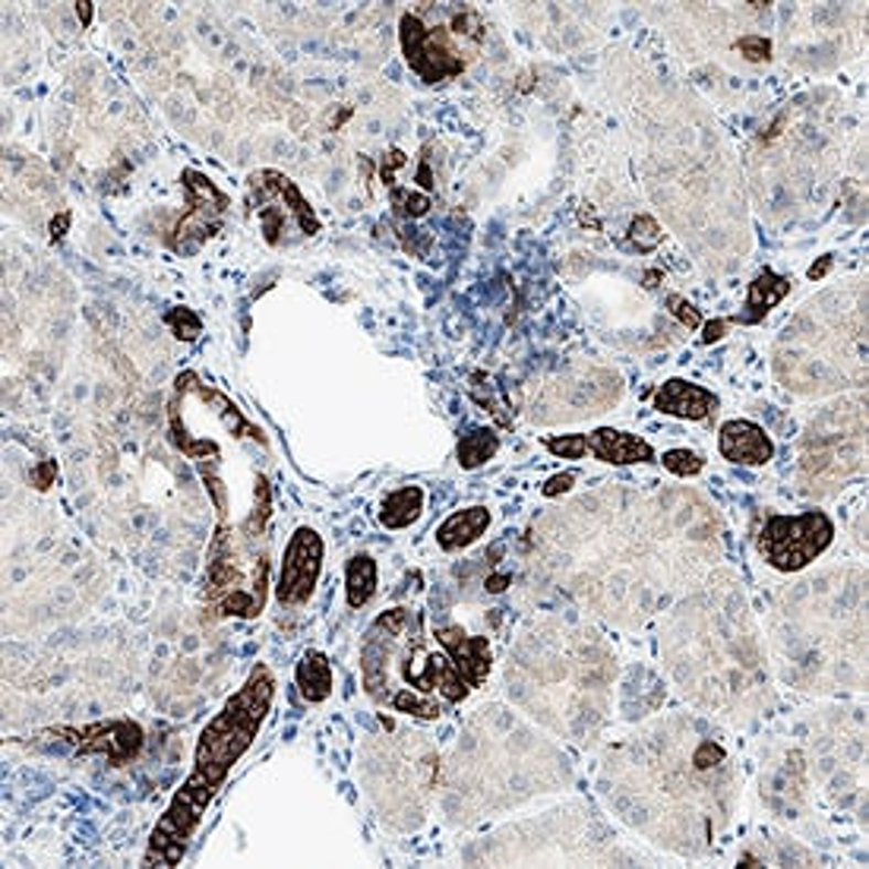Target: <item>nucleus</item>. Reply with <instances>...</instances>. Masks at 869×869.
I'll return each instance as SVG.
<instances>
[{"label":"nucleus","instance_id":"obj_1","mask_svg":"<svg viewBox=\"0 0 869 869\" xmlns=\"http://www.w3.org/2000/svg\"><path fill=\"white\" fill-rule=\"evenodd\" d=\"M361 674L371 699L421 721H437L443 715L433 693L447 702H465L471 693L469 680L455 670L449 655L430 648L421 613L408 608L376 616L361 648Z\"/></svg>","mask_w":869,"mask_h":869},{"label":"nucleus","instance_id":"obj_2","mask_svg":"<svg viewBox=\"0 0 869 869\" xmlns=\"http://www.w3.org/2000/svg\"><path fill=\"white\" fill-rule=\"evenodd\" d=\"M276 696V680L266 664H257L250 670L247 683L225 702V708L212 718L206 730L200 733L196 755H193V772L206 777L210 784L222 787L237 759L250 750L254 737L262 728L269 705Z\"/></svg>","mask_w":869,"mask_h":869},{"label":"nucleus","instance_id":"obj_3","mask_svg":"<svg viewBox=\"0 0 869 869\" xmlns=\"http://www.w3.org/2000/svg\"><path fill=\"white\" fill-rule=\"evenodd\" d=\"M832 538L835 525L819 509L800 516H772L759 532V554L777 572H797L825 554Z\"/></svg>","mask_w":869,"mask_h":869},{"label":"nucleus","instance_id":"obj_4","mask_svg":"<svg viewBox=\"0 0 869 869\" xmlns=\"http://www.w3.org/2000/svg\"><path fill=\"white\" fill-rule=\"evenodd\" d=\"M215 791L218 787L210 784L206 777L196 775V772L184 781V787L174 794L165 816L159 819L155 832H152L149 850L142 857L146 867H178L181 863L187 841L193 838V832L200 828V823H203V813L210 809Z\"/></svg>","mask_w":869,"mask_h":869},{"label":"nucleus","instance_id":"obj_5","mask_svg":"<svg viewBox=\"0 0 869 869\" xmlns=\"http://www.w3.org/2000/svg\"><path fill=\"white\" fill-rule=\"evenodd\" d=\"M399 39L408 67L418 73L427 86H440L447 79H455L469 67V57L462 51V42L452 35V29L427 25L421 13H401Z\"/></svg>","mask_w":869,"mask_h":869},{"label":"nucleus","instance_id":"obj_6","mask_svg":"<svg viewBox=\"0 0 869 869\" xmlns=\"http://www.w3.org/2000/svg\"><path fill=\"white\" fill-rule=\"evenodd\" d=\"M250 187L259 196V225L269 244H279L282 232L294 222L301 235H317L320 232V218L313 215L310 203L301 196V190L294 187L285 174L279 171H259L254 174Z\"/></svg>","mask_w":869,"mask_h":869},{"label":"nucleus","instance_id":"obj_7","mask_svg":"<svg viewBox=\"0 0 869 869\" xmlns=\"http://www.w3.org/2000/svg\"><path fill=\"white\" fill-rule=\"evenodd\" d=\"M184 187H187L190 210L178 222V228L171 235V247L178 254H196L218 232V222L228 210V196L200 171H184Z\"/></svg>","mask_w":869,"mask_h":869},{"label":"nucleus","instance_id":"obj_8","mask_svg":"<svg viewBox=\"0 0 869 869\" xmlns=\"http://www.w3.org/2000/svg\"><path fill=\"white\" fill-rule=\"evenodd\" d=\"M320 569H323V540L313 528H298L288 547H285L282 557V576H279V601L288 608H301L310 601L317 579H320Z\"/></svg>","mask_w":869,"mask_h":869},{"label":"nucleus","instance_id":"obj_9","mask_svg":"<svg viewBox=\"0 0 869 869\" xmlns=\"http://www.w3.org/2000/svg\"><path fill=\"white\" fill-rule=\"evenodd\" d=\"M54 733L57 737H71L73 743L79 747V752H86V755H108L111 765H124V762H130L142 750V728L133 725V721H127V718L89 725L83 730L61 728Z\"/></svg>","mask_w":869,"mask_h":869},{"label":"nucleus","instance_id":"obj_10","mask_svg":"<svg viewBox=\"0 0 869 869\" xmlns=\"http://www.w3.org/2000/svg\"><path fill=\"white\" fill-rule=\"evenodd\" d=\"M437 642L443 645L455 670L469 680V686H481L491 674V642L484 635H469L462 626H440Z\"/></svg>","mask_w":869,"mask_h":869},{"label":"nucleus","instance_id":"obj_11","mask_svg":"<svg viewBox=\"0 0 869 869\" xmlns=\"http://www.w3.org/2000/svg\"><path fill=\"white\" fill-rule=\"evenodd\" d=\"M718 449L721 455L733 462V465H765L772 462L775 447H772V437L752 421H725L718 430Z\"/></svg>","mask_w":869,"mask_h":869},{"label":"nucleus","instance_id":"obj_12","mask_svg":"<svg viewBox=\"0 0 869 869\" xmlns=\"http://www.w3.org/2000/svg\"><path fill=\"white\" fill-rule=\"evenodd\" d=\"M652 405L661 415L683 418V421H705L711 411H718V396L708 393L705 386H696L689 379H667L658 393L652 396Z\"/></svg>","mask_w":869,"mask_h":869},{"label":"nucleus","instance_id":"obj_13","mask_svg":"<svg viewBox=\"0 0 869 869\" xmlns=\"http://www.w3.org/2000/svg\"><path fill=\"white\" fill-rule=\"evenodd\" d=\"M586 449L588 455H594L598 462H608V465H645V462H655L652 443H645L642 437H633V433L613 430V427H601L594 433H586Z\"/></svg>","mask_w":869,"mask_h":869},{"label":"nucleus","instance_id":"obj_14","mask_svg":"<svg viewBox=\"0 0 869 869\" xmlns=\"http://www.w3.org/2000/svg\"><path fill=\"white\" fill-rule=\"evenodd\" d=\"M791 291V282L775 276L772 269L759 272L755 282L750 285V294H747V304H743V313H737L730 323H743V326H752V323H762L769 317V310H775Z\"/></svg>","mask_w":869,"mask_h":869},{"label":"nucleus","instance_id":"obj_15","mask_svg":"<svg viewBox=\"0 0 869 869\" xmlns=\"http://www.w3.org/2000/svg\"><path fill=\"white\" fill-rule=\"evenodd\" d=\"M487 528H491V509L487 506H469L462 513H452L437 528V544L452 554V550H462V547L474 544Z\"/></svg>","mask_w":869,"mask_h":869},{"label":"nucleus","instance_id":"obj_16","mask_svg":"<svg viewBox=\"0 0 869 869\" xmlns=\"http://www.w3.org/2000/svg\"><path fill=\"white\" fill-rule=\"evenodd\" d=\"M298 689L307 702H323L332 693V664L323 652H307L298 670H294Z\"/></svg>","mask_w":869,"mask_h":869},{"label":"nucleus","instance_id":"obj_17","mask_svg":"<svg viewBox=\"0 0 869 869\" xmlns=\"http://www.w3.org/2000/svg\"><path fill=\"white\" fill-rule=\"evenodd\" d=\"M423 513V491L421 487H399L393 494H386L383 506H379V522L393 532L408 528L411 522H418Z\"/></svg>","mask_w":869,"mask_h":869},{"label":"nucleus","instance_id":"obj_18","mask_svg":"<svg viewBox=\"0 0 869 869\" xmlns=\"http://www.w3.org/2000/svg\"><path fill=\"white\" fill-rule=\"evenodd\" d=\"M376 594V564L367 554H357L345 566V598H348V608L361 611L364 604H371V598Z\"/></svg>","mask_w":869,"mask_h":869},{"label":"nucleus","instance_id":"obj_19","mask_svg":"<svg viewBox=\"0 0 869 869\" xmlns=\"http://www.w3.org/2000/svg\"><path fill=\"white\" fill-rule=\"evenodd\" d=\"M496 449H500V437H496V430H491V427H478V430H471V433H465L462 440H459V449H455V455H459V465L462 469H481L484 462H491L496 455Z\"/></svg>","mask_w":869,"mask_h":869},{"label":"nucleus","instance_id":"obj_20","mask_svg":"<svg viewBox=\"0 0 869 869\" xmlns=\"http://www.w3.org/2000/svg\"><path fill=\"white\" fill-rule=\"evenodd\" d=\"M168 330L174 332V339H181V342H193V339H200L203 335V323H200V317L193 313V310H187V307H174L171 313L165 317Z\"/></svg>","mask_w":869,"mask_h":869},{"label":"nucleus","instance_id":"obj_21","mask_svg":"<svg viewBox=\"0 0 869 869\" xmlns=\"http://www.w3.org/2000/svg\"><path fill=\"white\" fill-rule=\"evenodd\" d=\"M630 240H633L642 254H648V250H655L661 240H664V235H661L658 222H655L652 215H639V218H633V225H630Z\"/></svg>","mask_w":869,"mask_h":869},{"label":"nucleus","instance_id":"obj_22","mask_svg":"<svg viewBox=\"0 0 869 869\" xmlns=\"http://www.w3.org/2000/svg\"><path fill=\"white\" fill-rule=\"evenodd\" d=\"M661 462H664V469L670 471V474H680V478L699 474V471L705 469L702 455H696V452H689V449H670V452L661 455Z\"/></svg>","mask_w":869,"mask_h":869},{"label":"nucleus","instance_id":"obj_23","mask_svg":"<svg viewBox=\"0 0 869 869\" xmlns=\"http://www.w3.org/2000/svg\"><path fill=\"white\" fill-rule=\"evenodd\" d=\"M544 447L557 459H586V433H569V437H547Z\"/></svg>","mask_w":869,"mask_h":869},{"label":"nucleus","instance_id":"obj_24","mask_svg":"<svg viewBox=\"0 0 869 869\" xmlns=\"http://www.w3.org/2000/svg\"><path fill=\"white\" fill-rule=\"evenodd\" d=\"M393 210H399V215H405V218H421L423 212L430 210V196L393 187Z\"/></svg>","mask_w":869,"mask_h":869},{"label":"nucleus","instance_id":"obj_25","mask_svg":"<svg viewBox=\"0 0 869 869\" xmlns=\"http://www.w3.org/2000/svg\"><path fill=\"white\" fill-rule=\"evenodd\" d=\"M737 51H740L747 61H752V64H762V61H769V54H772V42L762 39V35H743V39L737 42Z\"/></svg>","mask_w":869,"mask_h":869},{"label":"nucleus","instance_id":"obj_26","mask_svg":"<svg viewBox=\"0 0 869 869\" xmlns=\"http://www.w3.org/2000/svg\"><path fill=\"white\" fill-rule=\"evenodd\" d=\"M667 307L674 310V317L680 320L683 326H689V330H699V326H702V313L689 304V301H683L680 294H670V298H667Z\"/></svg>","mask_w":869,"mask_h":869},{"label":"nucleus","instance_id":"obj_27","mask_svg":"<svg viewBox=\"0 0 869 869\" xmlns=\"http://www.w3.org/2000/svg\"><path fill=\"white\" fill-rule=\"evenodd\" d=\"M572 484H576V474H569V471H566V474H554L550 481H544L540 494L550 496V500H554V496H560V494H566V491H572Z\"/></svg>","mask_w":869,"mask_h":869},{"label":"nucleus","instance_id":"obj_28","mask_svg":"<svg viewBox=\"0 0 869 869\" xmlns=\"http://www.w3.org/2000/svg\"><path fill=\"white\" fill-rule=\"evenodd\" d=\"M54 478H57V465H54V462H42V469L35 471V487H39V491H47Z\"/></svg>","mask_w":869,"mask_h":869},{"label":"nucleus","instance_id":"obj_29","mask_svg":"<svg viewBox=\"0 0 869 869\" xmlns=\"http://www.w3.org/2000/svg\"><path fill=\"white\" fill-rule=\"evenodd\" d=\"M67 228H71V212L54 215V218H51V240H61V237L67 235Z\"/></svg>","mask_w":869,"mask_h":869},{"label":"nucleus","instance_id":"obj_30","mask_svg":"<svg viewBox=\"0 0 869 869\" xmlns=\"http://www.w3.org/2000/svg\"><path fill=\"white\" fill-rule=\"evenodd\" d=\"M728 326H730V320H715V323H708V326H705V335H702L705 345L718 342V339L725 335V330H728Z\"/></svg>","mask_w":869,"mask_h":869},{"label":"nucleus","instance_id":"obj_31","mask_svg":"<svg viewBox=\"0 0 869 869\" xmlns=\"http://www.w3.org/2000/svg\"><path fill=\"white\" fill-rule=\"evenodd\" d=\"M93 7L95 3H89V0H79V3H76V17H79V23L83 25L93 23Z\"/></svg>","mask_w":869,"mask_h":869},{"label":"nucleus","instance_id":"obj_32","mask_svg":"<svg viewBox=\"0 0 869 869\" xmlns=\"http://www.w3.org/2000/svg\"><path fill=\"white\" fill-rule=\"evenodd\" d=\"M828 266H832V259L823 257V262H819V266H813V269H809V279H813V282H816V279H823L825 272H828Z\"/></svg>","mask_w":869,"mask_h":869},{"label":"nucleus","instance_id":"obj_33","mask_svg":"<svg viewBox=\"0 0 869 869\" xmlns=\"http://www.w3.org/2000/svg\"><path fill=\"white\" fill-rule=\"evenodd\" d=\"M506 582H509L506 576H494V579L487 582V588H491V591H503V586H506Z\"/></svg>","mask_w":869,"mask_h":869}]
</instances>
